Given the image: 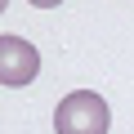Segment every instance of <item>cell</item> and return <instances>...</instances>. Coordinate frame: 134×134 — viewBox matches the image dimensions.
Masks as SVG:
<instances>
[{
    "label": "cell",
    "instance_id": "6da1fadb",
    "mask_svg": "<svg viewBox=\"0 0 134 134\" xmlns=\"http://www.w3.org/2000/svg\"><path fill=\"white\" fill-rule=\"evenodd\" d=\"M107 125H112V112L94 90H72L54 112L58 134H107Z\"/></svg>",
    "mask_w": 134,
    "mask_h": 134
},
{
    "label": "cell",
    "instance_id": "7a4b0ae2",
    "mask_svg": "<svg viewBox=\"0 0 134 134\" xmlns=\"http://www.w3.org/2000/svg\"><path fill=\"white\" fill-rule=\"evenodd\" d=\"M40 76V49L23 36H0V85H31Z\"/></svg>",
    "mask_w": 134,
    "mask_h": 134
},
{
    "label": "cell",
    "instance_id": "3957f363",
    "mask_svg": "<svg viewBox=\"0 0 134 134\" xmlns=\"http://www.w3.org/2000/svg\"><path fill=\"white\" fill-rule=\"evenodd\" d=\"M27 5H36V9H54V5H63V0H27Z\"/></svg>",
    "mask_w": 134,
    "mask_h": 134
},
{
    "label": "cell",
    "instance_id": "277c9868",
    "mask_svg": "<svg viewBox=\"0 0 134 134\" xmlns=\"http://www.w3.org/2000/svg\"><path fill=\"white\" fill-rule=\"evenodd\" d=\"M5 5H9V0H0V14H5Z\"/></svg>",
    "mask_w": 134,
    "mask_h": 134
}]
</instances>
